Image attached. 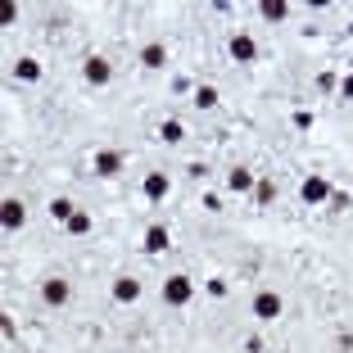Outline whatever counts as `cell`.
<instances>
[{"label":"cell","instance_id":"d6986e66","mask_svg":"<svg viewBox=\"0 0 353 353\" xmlns=\"http://www.w3.org/2000/svg\"><path fill=\"white\" fill-rule=\"evenodd\" d=\"M63 227L73 231V236H82V231H91V218H86V213H73V218L63 222Z\"/></svg>","mask_w":353,"mask_h":353},{"label":"cell","instance_id":"5bb4252c","mask_svg":"<svg viewBox=\"0 0 353 353\" xmlns=\"http://www.w3.org/2000/svg\"><path fill=\"white\" fill-rule=\"evenodd\" d=\"M141 63H145V68H163V63H168V50H163V46H145V50H141Z\"/></svg>","mask_w":353,"mask_h":353},{"label":"cell","instance_id":"44dd1931","mask_svg":"<svg viewBox=\"0 0 353 353\" xmlns=\"http://www.w3.org/2000/svg\"><path fill=\"white\" fill-rule=\"evenodd\" d=\"M340 95H344V100H353V73H349V77L340 82Z\"/></svg>","mask_w":353,"mask_h":353},{"label":"cell","instance_id":"4fadbf2b","mask_svg":"<svg viewBox=\"0 0 353 353\" xmlns=\"http://www.w3.org/2000/svg\"><path fill=\"white\" fill-rule=\"evenodd\" d=\"M259 14H263L268 23H281L285 14H290V5H285V0H263V5H259Z\"/></svg>","mask_w":353,"mask_h":353},{"label":"cell","instance_id":"7a4b0ae2","mask_svg":"<svg viewBox=\"0 0 353 353\" xmlns=\"http://www.w3.org/2000/svg\"><path fill=\"white\" fill-rule=\"evenodd\" d=\"M82 77L91 86H109V82H114V63L104 59V54H86V59H82Z\"/></svg>","mask_w":353,"mask_h":353},{"label":"cell","instance_id":"9c48e42d","mask_svg":"<svg viewBox=\"0 0 353 353\" xmlns=\"http://www.w3.org/2000/svg\"><path fill=\"white\" fill-rule=\"evenodd\" d=\"M114 299L118 303H136V299H141V281H136V276H118L114 281Z\"/></svg>","mask_w":353,"mask_h":353},{"label":"cell","instance_id":"5b68a950","mask_svg":"<svg viewBox=\"0 0 353 353\" xmlns=\"http://www.w3.org/2000/svg\"><path fill=\"white\" fill-rule=\"evenodd\" d=\"M0 222H5V231H19L23 222H28V204H23V199H5V204H0Z\"/></svg>","mask_w":353,"mask_h":353},{"label":"cell","instance_id":"2e32d148","mask_svg":"<svg viewBox=\"0 0 353 353\" xmlns=\"http://www.w3.org/2000/svg\"><path fill=\"white\" fill-rule=\"evenodd\" d=\"M227 186H231V190H240V195H245V190H254V172H250V168H236V172L227 176Z\"/></svg>","mask_w":353,"mask_h":353},{"label":"cell","instance_id":"ffe728a7","mask_svg":"<svg viewBox=\"0 0 353 353\" xmlns=\"http://www.w3.org/2000/svg\"><path fill=\"white\" fill-rule=\"evenodd\" d=\"M254 195H259V204H272V199H276V186H272V181H259Z\"/></svg>","mask_w":353,"mask_h":353},{"label":"cell","instance_id":"6da1fadb","mask_svg":"<svg viewBox=\"0 0 353 353\" xmlns=\"http://www.w3.org/2000/svg\"><path fill=\"white\" fill-rule=\"evenodd\" d=\"M190 294H195V285H190V276H181V272L163 281V303H168V308H186Z\"/></svg>","mask_w":353,"mask_h":353},{"label":"cell","instance_id":"ac0fdd59","mask_svg":"<svg viewBox=\"0 0 353 353\" xmlns=\"http://www.w3.org/2000/svg\"><path fill=\"white\" fill-rule=\"evenodd\" d=\"M213 104H218V91H213V86H199L195 91V109H213Z\"/></svg>","mask_w":353,"mask_h":353},{"label":"cell","instance_id":"3957f363","mask_svg":"<svg viewBox=\"0 0 353 353\" xmlns=\"http://www.w3.org/2000/svg\"><path fill=\"white\" fill-rule=\"evenodd\" d=\"M41 299H46V308H63V303L73 299V285L63 276H50V281H41Z\"/></svg>","mask_w":353,"mask_h":353},{"label":"cell","instance_id":"277c9868","mask_svg":"<svg viewBox=\"0 0 353 353\" xmlns=\"http://www.w3.org/2000/svg\"><path fill=\"white\" fill-rule=\"evenodd\" d=\"M281 308H285V303H281L276 290H259L254 294V317H259V322H276Z\"/></svg>","mask_w":353,"mask_h":353},{"label":"cell","instance_id":"8992f818","mask_svg":"<svg viewBox=\"0 0 353 353\" xmlns=\"http://www.w3.org/2000/svg\"><path fill=\"white\" fill-rule=\"evenodd\" d=\"M227 50H231V59H236V63H254V59H259V46H254V37H245V32L231 37Z\"/></svg>","mask_w":353,"mask_h":353},{"label":"cell","instance_id":"52a82bcc","mask_svg":"<svg viewBox=\"0 0 353 353\" xmlns=\"http://www.w3.org/2000/svg\"><path fill=\"white\" fill-rule=\"evenodd\" d=\"M299 195L308 199V204H326V199H331V181H326V176H308L299 186Z\"/></svg>","mask_w":353,"mask_h":353},{"label":"cell","instance_id":"9a60e30c","mask_svg":"<svg viewBox=\"0 0 353 353\" xmlns=\"http://www.w3.org/2000/svg\"><path fill=\"white\" fill-rule=\"evenodd\" d=\"M181 136H186V127L176 123V118H168V123H159V141H168V145H176Z\"/></svg>","mask_w":353,"mask_h":353},{"label":"cell","instance_id":"8fae6325","mask_svg":"<svg viewBox=\"0 0 353 353\" xmlns=\"http://www.w3.org/2000/svg\"><path fill=\"white\" fill-rule=\"evenodd\" d=\"M168 186H172V181H168V172H150L145 176V199H163Z\"/></svg>","mask_w":353,"mask_h":353},{"label":"cell","instance_id":"ba28073f","mask_svg":"<svg viewBox=\"0 0 353 353\" xmlns=\"http://www.w3.org/2000/svg\"><path fill=\"white\" fill-rule=\"evenodd\" d=\"M95 172L100 176H118L123 172V154H118V150H100V154H95Z\"/></svg>","mask_w":353,"mask_h":353},{"label":"cell","instance_id":"7c38bea8","mask_svg":"<svg viewBox=\"0 0 353 353\" xmlns=\"http://www.w3.org/2000/svg\"><path fill=\"white\" fill-rule=\"evenodd\" d=\"M14 77H19V82H41V63L37 59H19L14 63Z\"/></svg>","mask_w":353,"mask_h":353},{"label":"cell","instance_id":"e0dca14e","mask_svg":"<svg viewBox=\"0 0 353 353\" xmlns=\"http://www.w3.org/2000/svg\"><path fill=\"white\" fill-rule=\"evenodd\" d=\"M73 213H77L73 199H63V195H59V199H50V218H54V222H68Z\"/></svg>","mask_w":353,"mask_h":353},{"label":"cell","instance_id":"30bf717a","mask_svg":"<svg viewBox=\"0 0 353 353\" xmlns=\"http://www.w3.org/2000/svg\"><path fill=\"white\" fill-rule=\"evenodd\" d=\"M168 245H172V231H168V227H150L145 231V250L150 254H163Z\"/></svg>","mask_w":353,"mask_h":353}]
</instances>
